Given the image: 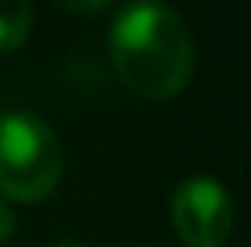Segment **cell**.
Returning <instances> with one entry per match:
<instances>
[{
  "mask_svg": "<svg viewBox=\"0 0 251 247\" xmlns=\"http://www.w3.org/2000/svg\"><path fill=\"white\" fill-rule=\"evenodd\" d=\"M113 69L138 98H171L193 73V37L182 15L164 4L120 7L109 33Z\"/></svg>",
  "mask_w": 251,
  "mask_h": 247,
  "instance_id": "obj_1",
  "label": "cell"
},
{
  "mask_svg": "<svg viewBox=\"0 0 251 247\" xmlns=\"http://www.w3.org/2000/svg\"><path fill=\"white\" fill-rule=\"evenodd\" d=\"M62 146L55 131L29 113H0V193L19 203H37L62 178Z\"/></svg>",
  "mask_w": 251,
  "mask_h": 247,
  "instance_id": "obj_2",
  "label": "cell"
},
{
  "mask_svg": "<svg viewBox=\"0 0 251 247\" xmlns=\"http://www.w3.org/2000/svg\"><path fill=\"white\" fill-rule=\"evenodd\" d=\"M171 225L186 247H222L233 233V200L215 178H189L171 197Z\"/></svg>",
  "mask_w": 251,
  "mask_h": 247,
  "instance_id": "obj_3",
  "label": "cell"
},
{
  "mask_svg": "<svg viewBox=\"0 0 251 247\" xmlns=\"http://www.w3.org/2000/svg\"><path fill=\"white\" fill-rule=\"evenodd\" d=\"M29 29H33V7L22 0H4L0 4V51L22 47Z\"/></svg>",
  "mask_w": 251,
  "mask_h": 247,
  "instance_id": "obj_4",
  "label": "cell"
},
{
  "mask_svg": "<svg viewBox=\"0 0 251 247\" xmlns=\"http://www.w3.org/2000/svg\"><path fill=\"white\" fill-rule=\"evenodd\" d=\"M11 229H15V215H11V207H7L4 200H0V244L11 236Z\"/></svg>",
  "mask_w": 251,
  "mask_h": 247,
  "instance_id": "obj_5",
  "label": "cell"
},
{
  "mask_svg": "<svg viewBox=\"0 0 251 247\" xmlns=\"http://www.w3.org/2000/svg\"><path fill=\"white\" fill-rule=\"evenodd\" d=\"M55 247H84V244H76V240H58Z\"/></svg>",
  "mask_w": 251,
  "mask_h": 247,
  "instance_id": "obj_6",
  "label": "cell"
}]
</instances>
